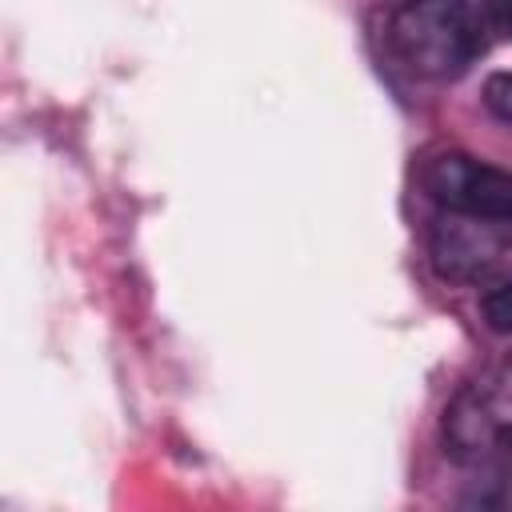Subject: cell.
Segmentation results:
<instances>
[{"instance_id": "1", "label": "cell", "mask_w": 512, "mask_h": 512, "mask_svg": "<svg viewBox=\"0 0 512 512\" xmlns=\"http://www.w3.org/2000/svg\"><path fill=\"white\" fill-rule=\"evenodd\" d=\"M384 48L416 80H456L480 56L484 24L464 0H404L384 24Z\"/></svg>"}, {"instance_id": "2", "label": "cell", "mask_w": 512, "mask_h": 512, "mask_svg": "<svg viewBox=\"0 0 512 512\" xmlns=\"http://www.w3.org/2000/svg\"><path fill=\"white\" fill-rule=\"evenodd\" d=\"M444 452L460 464H488L512 448V356L468 376L444 408Z\"/></svg>"}, {"instance_id": "3", "label": "cell", "mask_w": 512, "mask_h": 512, "mask_svg": "<svg viewBox=\"0 0 512 512\" xmlns=\"http://www.w3.org/2000/svg\"><path fill=\"white\" fill-rule=\"evenodd\" d=\"M420 188L440 212L512 224V172L492 168L464 152H440L420 168Z\"/></svg>"}, {"instance_id": "4", "label": "cell", "mask_w": 512, "mask_h": 512, "mask_svg": "<svg viewBox=\"0 0 512 512\" xmlns=\"http://www.w3.org/2000/svg\"><path fill=\"white\" fill-rule=\"evenodd\" d=\"M512 224H492V220H472L444 212L432 232V256L444 276H476L488 264H496Z\"/></svg>"}, {"instance_id": "5", "label": "cell", "mask_w": 512, "mask_h": 512, "mask_svg": "<svg viewBox=\"0 0 512 512\" xmlns=\"http://www.w3.org/2000/svg\"><path fill=\"white\" fill-rule=\"evenodd\" d=\"M480 312H484L492 332H512V284H500V288L484 292Z\"/></svg>"}, {"instance_id": "6", "label": "cell", "mask_w": 512, "mask_h": 512, "mask_svg": "<svg viewBox=\"0 0 512 512\" xmlns=\"http://www.w3.org/2000/svg\"><path fill=\"white\" fill-rule=\"evenodd\" d=\"M484 104H488L492 116H500V120L512 124V72L488 76V84H484Z\"/></svg>"}, {"instance_id": "7", "label": "cell", "mask_w": 512, "mask_h": 512, "mask_svg": "<svg viewBox=\"0 0 512 512\" xmlns=\"http://www.w3.org/2000/svg\"><path fill=\"white\" fill-rule=\"evenodd\" d=\"M480 24L484 32L512 40V0H480Z\"/></svg>"}]
</instances>
